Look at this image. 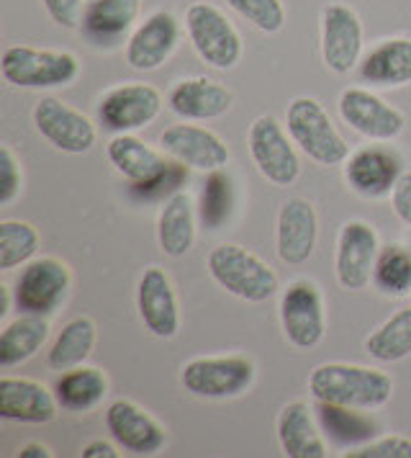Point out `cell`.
<instances>
[{
	"mask_svg": "<svg viewBox=\"0 0 411 458\" xmlns=\"http://www.w3.org/2000/svg\"><path fill=\"white\" fill-rule=\"evenodd\" d=\"M308 392L316 402L352 410H381L393 396V378L386 371L360 363H322L308 374Z\"/></svg>",
	"mask_w": 411,
	"mask_h": 458,
	"instance_id": "obj_1",
	"label": "cell"
},
{
	"mask_svg": "<svg viewBox=\"0 0 411 458\" xmlns=\"http://www.w3.org/2000/svg\"><path fill=\"white\" fill-rule=\"evenodd\" d=\"M105 155L116 173H122L139 196H172L188 178L183 163L164 160L157 149H152L134 134H116L105 147Z\"/></svg>",
	"mask_w": 411,
	"mask_h": 458,
	"instance_id": "obj_2",
	"label": "cell"
},
{
	"mask_svg": "<svg viewBox=\"0 0 411 458\" xmlns=\"http://www.w3.org/2000/svg\"><path fill=\"white\" fill-rule=\"evenodd\" d=\"M206 268L216 286L249 304H263L278 293L275 271L263 258H257L255 252L237 242H219L208 252Z\"/></svg>",
	"mask_w": 411,
	"mask_h": 458,
	"instance_id": "obj_3",
	"label": "cell"
},
{
	"mask_svg": "<svg viewBox=\"0 0 411 458\" xmlns=\"http://www.w3.org/2000/svg\"><path fill=\"white\" fill-rule=\"evenodd\" d=\"M288 134L308 160L319 165H342L349 157V145L329 119L327 108L316 98L298 96L288 104Z\"/></svg>",
	"mask_w": 411,
	"mask_h": 458,
	"instance_id": "obj_4",
	"label": "cell"
},
{
	"mask_svg": "<svg viewBox=\"0 0 411 458\" xmlns=\"http://www.w3.org/2000/svg\"><path fill=\"white\" fill-rule=\"evenodd\" d=\"M0 72L13 88H60L78 81L80 60L72 52L13 44L3 49Z\"/></svg>",
	"mask_w": 411,
	"mask_h": 458,
	"instance_id": "obj_5",
	"label": "cell"
},
{
	"mask_svg": "<svg viewBox=\"0 0 411 458\" xmlns=\"http://www.w3.org/2000/svg\"><path fill=\"white\" fill-rule=\"evenodd\" d=\"M257 369L245 355H201L188 360L180 384L198 399H234L249 392Z\"/></svg>",
	"mask_w": 411,
	"mask_h": 458,
	"instance_id": "obj_6",
	"label": "cell"
},
{
	"mask_svg": "<svg viewBox=\"0 0 411 458\" xmlns=\"http://www.w3.org/2000/svg\"><path fill=\"white\" fill-rule=\"evenodd\" d=\"M185 29L193 49L206 64L216 70H231L242 60V37L216 5L193 3L185 11Z\"/></svg>",
	"mask_w": 411,
	"mask_h": 458,
	"instance_id": "obj_7",
	"label": "cell"
},
{
	"mask_svg": "<svg viewBox=\"0 0 411 458\" xmlns=\"http://www.w3.org/2000/svg\"><path fill=\"white\" fill-rule=\"evenodd\" d=\"M249 157L273 186H290L301 175V163L290 134L275 116H257L247 131Z\"/></svg>",
	"mask_w": 411,
	"mask_h": 458,
	"instance_id": "obj_8",
	"label": "cell"
},
{
	"mask_svg": "<svg viewBox=\"0 0 411 458\" xmlns=\"http://www.w3.org/2000/svg\"><path fill=\"white\" fill-rule=\"evenodd\" d=\"M281 325L286 340L298 351L316 348L327 333L324 299L314 281L296 278L281 296Z\"/></svg>",
	"mask_w": 411,
	"mask_h": 458,
	"instance_id": "obj_9",
	"label": "cell"
},
{
	"mask_svg": "<svg viewBox=\"0 0 411 458\" xmlns=\"http://www.w3.org/2000/svg\"><path fill=\"white\" fill-rule=\"evenodd\" d=\"M70 286H72V273L64 260L37 258V260H29L26 268L21 271L13 299L21 312L49 317L60 310V304H64Z\"/></svg>",
	"mask_w": 411,
	"mask_h": 458,
	"instance_id": "obj_10",
	"label": "cell"
},
{
	"mask_svg": "<svg viewBox=\"0 0 411 458\" xmlns=\"http://www.w3.org/2000/svg\"><path fill=\"white\" fill-rule=\"evenodd\" d=\"M163 111V93L149 83H123L103 93L98 122L116 134H131L149 126Z\"/></svg>",
	"mask_w": 411,
	"mask_h": 458,
	"instance_id": "obj_11",
	"label": "cell"
},
{
	"mask_svg": "<svg viewBox=\"0 0 411 458\" xmlns=\"http://www.w3.org/2000/svg\"><path fill=\"white\" fill-rule=\"evenodd\" d=\"M378 252H381V240L368 222L355 219L342 225L337 234V252H334L337 284L345 292H363L373 281Z\"/></svg>",
	"mask_w": 411,
	"mask_h": 458,
	"instance_id": "obj_12",
	"label": "cell"
},
{
	"mask_svg": "<svg viewBox=\"0 0 411 458\" xmlns=\"http://www.w3.org/2000/svg\"><path fill=\"white\" fill-rule=\"evenodd\" d=\"M31 116L41 137L67 155H85L96 145L98 131L93 122L55 96H44L39 104L34 106Z\"/></svg>",
	"mask_w": 411,
	"mask_h": 458,
	"instance_id": "obj_13",
	"label": "cell"
},
{
	"mask_svg": "<svg viewBox=\"0 0 411 458\" xmlns=\"http://www.w3.org/2000/svg\"><path fill=\"white\" fill-rule=\"evenodd\" d=\"M363 55V21L342 3H329L322 11V57L331 72L348 75Z\"/></svg>",
	"mask_w": 411,
	"mask_h": 458,
	"instance_id": "obj_14",
	"label": "cell"
},
{
	"mask_svg": "<svg viewBox=\"0 0 411 458\" xmlns=\"http://www.w3.org/2000/svg\"><path fill=\"white\" fill-rule=\"evenodd\" d=\"M340 116L348 122L357 134L375 140V142H389L396 140L407 119L396 106L386 104L381 96L370 93L365 88H348L340 96Z\"/></svg>",
	"mask_w": 411,
	"mask_h": 458,
	"instance_id": "obj_15",
	"label": "cell"
},
{
	"mask_svg": "<svg viewBox=\"0 0 411 458\" xmlns=\"http://www.w3.org/2000/svg\"><path fill=\"white\" fill-rule=\"evenodd\" d=\"M160 147L167 157L185 167L214 173L229 163V147L211 129L196 124H172L160 134Z\"/></svg>",
	"mask_w": 411,
	"mask_h": 458,
	"instance_id": "obj_16",
	"label": "cell"
},
{
	"mask_svg": "<svg viewBox=\"0 0 411 458\" xmlns=\"http://www.w3.org/2000/svg\"><path fill=\"white\" fill-rule=\"evenodd\" d=\"M105 428L123 451L137 456H155L167 443L164 428L131 399H116L105 410Z\"/></svg>",
	"mask_w": 411,
	"mask_h": 458,
	"instance_id": "obj_17",
	"label": "cell"
},
{
	"mask_svg": "<svg viewBox=\"0 0 411 458\" xmlns=\"http://www.w3.org/2000/svg\"><path fill=\"white\" fill-rule=\"evenodd\" d=\"M401 173H404V160L390 147H363L345 160V178L349 188L363 199L390 196Z\"/></svg>",
	"mask_w": 411,
	"mask_h": 458,
	"instance_id": "obj_18",
	"label": "cell"
},
{
	"mask_svg": "<svg viewBox=\"0 0 411 458\" xmlns=\"http://www.w3.org/2000/svg\"><path fill=\"white\" fill-rule=\"evenodd\" d=\"M319 234V216L308 199L293 196L278 211L275 222V250L288 266H304L314 255Z\"/></svg>",
	"mask_w": 411,
	"mask_h": 458,
	"instance_id": "obj_19",
	"label": "cell"
},
{
	"mask_svg": "<svg viewBox=\"0 0 411 458\" xmlns=\"http://www.w3.org/2000/svg\"><path fill=\"white\" fill-rule=\"evenodd\" d=\"M137 310L142 317L144 327L155 337L170 340L180 333V307L172 289L170 276L152 266L142 273L137 286Z\"/></svg>",
	"mask_w": 411,
	"mask_h": 458,
	"instance_id": "obj_20",
	"label": "cell"
},
{
	"mask_svg": "<svg viewBox=\"0 0 411 458\" xmlns=\"http://www.w3.org/2000/svg\"><path fill=\"white\" fill-rule=\"evenodd\" d=\"M180 39V23L170 11H155L144 19L126 42V63L134 70H157L163 67Z\"/></svg>",
	"mask_w": 411,
	"mask_h": 458,
	"instance_id": "obj_21",
	"label": "cell"
},
{
	"mask_svg": "<svg viewBox=\"0 0 411 458\" xmlns=\"http://www.w3.org/2000/svg\"><path fill=\"white\" fill-rule=\"evenodd\" d=\"M60 402L41 381L23 376L0 378V417L26 425H46L57 417Z\"/></svg>",
	"mask_w": 411,
	"mask_h": 458,
	"instance_id": "obj_22",
	"label": "cell"
},
{
	"mask_svg": "<svg viewBox=\"0 0 411 458\" xmlns=\"http://www.w3.org/2000/svg\"><path fill=\"white\" fill-rule=\"evenodd\" d=\"M167 104L172 114L188 122H211L224 116L234 104V96L226 85L216 83L211 78H188L172 85Z\"/></svg>",
	"mask_w": 411,
	"mask_h": 458,
	"instance_id": "obj_23",
	"label": "cell"
},
{
	"mask_svg": "<svg viewBox=\"0 0 411 458\" xmlns=\"http://www.w3.org/2000/svg\"><path fill=\"white\" fill-rule=\"evenodd\" d=\"M142 0H85L80 31L88 42L116 44L139 19Z\"/></svg>",
	"mask_w": 411,
	"mask_h": 458,
	"instance_id": "obj_24",
	"label": "cell"
},
{
	"mask_svg": "<svg viewBox=\"0 0 411 458\" xmlns=\"http://www.w3.org/2000/svg\"><path fill=\"white\" fill-rule=\"evenodd\" d=\"M278 440L290 458H327V443L319 433L306 402H290L278 415Z\"/></svg>",
	"mask_w": 411,
	"mask_h": 458,
	"instance_id": "obj_25",
	"label": "cell"
},
{
	"mask_svg": "<svg viewBox=\"0 0 411 458\" xmlns=\"http://www.w3.org/2000/svg\"><path fill=\"white\" fill-rule=\"evenodd\" d=\"M157 242L160 250L170 258H183L196 242V204L193 199L178 191L160 208L157 216Z\"/></svg>",
	"mask_w": 411,
	"mask_h": 458,
	"instance_id": "obj_26",
	"label": "cell"
},
{
	"mask_svg": "<svg viewBox=\"0 0 411 458\" xmlns=\"http://www.w3.org/2000/svg\"><path fill=\"white\" fill-rule=\"evenodd\" d=\"M360 78L381 88H401L411 83V39L396 37L370 49L360 63Z\"/></svg>",
	"mask_w": 411,
	"mask_h": 458,
	"instance_id": "obj_27",
	"label": "cell"
},
{
	"mask_svg": "<svg viewBox=\"0 0 411 458\" xmlns=\"http://www.w3.org/2000/svg\"><path fill=\"white\" fill-rule=\"evenodd\" d=\"M49 337V322L41 314H21L0 333V366L13 369L39 353Z\"/></svg>",
	"mask_w": 411,
	"mask_h": 458,
	"instance_id": "obj_28",
	"label": "cell"
},
{
	"mask_svg": "<svg viewBox=\"0 0 411 458\" xmlns=\"http://www.w3.org/2000/svg\"><path fill=\"white\" fill-rule=\"evenodd\" d=\"M62 410L67 412H90L108 396V378L96 366H75L64 371L55 386Z\"/></svg>",
	"mask_w": 411,
	"mask_h": 458,
	"instance_id": "obj_29",
	"label": "cell"
},
{
	"mask_svg": "<svg viewBox=\"0 0 411 458\" xmlns=\"http://www.w3.org/2000/svg\"><path fill=\"white\" fill-rule=\"evenodd\" d=\"M96 340H98V327L90 317L82 314V317L70 319L49 348V355H46L49 369L52 371H70L75 366H82L93 353Z\"/></svg>",
	"mask_w": 411,
	"mask_h": 458,
	"instance_id": "obj_30",
	"label": "cell"
},
{
	"mask_svg": "<svg viewBox=\"0 0 411 458\" xmlns=\"http://www.w3.org/2000/svg\"><path fill=\"white\" fill-rule=\"evenodd\" d=\"M365 351L378 363H396L411 355V307L390 314L365 337Z\"/></svg>",
	"mask_w": 411,
	"mask_h": 458,
	"instance_id": "obj_31",
	"label": "cell"
},
{
	"mask_svg": "<svg viewBox=\"0 0 411 458\" xmlns=\"http://www.w3.org/2000/svg\"><path fill=\"white\" fill-rule=\"evenodd\" d=\"M319 412V422L324 428L334 443L340 445H357V443H368L375 425L370 422L368 417H363V410H352V407H340V404H329V402H319L316 407Z\"/></svg>",
	"mask_w": 411,
	"mask_h": 458,
	"instance_id": "obj_32",
	"label": "cell"
},
{
	"mask_svg": "<svg viewBox=\"0 0 411 458\" xmlns=\"http://www.w3.org/2000/svg\"><path fill=\"white\" fill-rule=\"evenodd\" d=\"M373 284L378 292L393 299L411 296V250L407 245L381 248L373 271Z\"/></svg>",
	"mask_w": 411,
	"mask_h": 458,
	"instance_id": "obj_33",
	"label": "cell"
},
{
	"mask_svg": "<svg viewBox=\"0 0 411 458\" xmlns=\"http://www.w3.org/2000/svg\"><path fill=\"white\" fill-rule=\"evenodd\" d=\"M41 234L34 225L21 219L0 222V271H11L29 263L39 252Z\"/></svg>",
	"mask_w": 411,
	"mask_h": 458,
	"instance_id": "obj_34",
	"label": "cell"
},
{
	"mask_svg": "<svg viewBox=\"0 0 411 458\" xmlns=\"http://www.w3.org/2000/svg\"><path fill=\"white\" fill-rule=\"evenodd\" d=\"M234 204L231 193V181L222 170H214L206 181L204 193H201V219L208 229H219L229 219V211Z\"/></svg>",
	"mask_w": 411,
	"mask_h": 458,
	"instance_id": "obj_35",
	"label": "cell"
},
{
	"mask_svg": "<svg viewBox=\"0 0 411 458\" xmlns=\"http://www.w3.org/2000/svg\"><path fill=\"white\" fill-rule=\"evenodd\" d=\"M231 11L257 26L265 34H278L286 26V5L283 0H226Z\"/></svg>",
	"mask_w": 411,
	"mask_h": 458,
	"instance_id": "obj_36",
	"label": "cell"
},
{
	"mask_svg": "<svg viewBox=\"0 0 411 458\" xmlns=\"http://www.w3.org/2000/svg\"><path fill=\"white\" fill-rule=\"evenodd\" d=\"M23 173L16 152L8 145L0 147V207H11L21 193Z\"/></svg>",
	"mask_w": 411,
	"mask_h": 458,
	"instance_id": "obj_37",
	"label": "cell"
},
{
	"mask_svg": "<svg viewBox=\"0 0 411 458\" xmlns=\"http://www.w3.org/2000/svg\"><path fill=\"white\" fill-rule=\"evenodd\" d=\"M348 458H411V440L404 436H386L368 440L349 451Z\"/></svg>",
	"mask_w": 411,
	"mask_h": 458,
	"instance_id": "obj_38",
	"label": "cell"
},
{
	"mask_svg": "<svg viewBox=\"0 0 411 458\" xmlns=\"http://www.w3.org/2000/svg\"><path fill=\"white\" fill-rule=\"evenodd\" d=\"M44 8L62 29H80L85 0H44Z\"/></svg>",
	"mask_w": 411,
	"mask_h": 458,
	"instance_id": "obj_39",
	"label": "cell"
},
{
	"mask_svg": "<svg viewBox=\"0 0 411 458\" xmlns=\"http://www.w3.org/2000/svg\"><path fill=\"white\" fill-rule=\"evenodd\" d=\"M390 207L401 225L411 227V170H404L390 191Z\"/></svg>",
	"mask_w": 411,
	"mask_h": 458,
	"instance_id": "obj_40",
	"label": "cell"
},
{
	"mask_svg": "<svg viewBox=\"0 0 411 458\" xmlns=\"http://www.w3.org/2000/svg\"><path fill=\"white\" fill-rule=\"evenodd\" d=\"M122 454L111 445V443H105V440H93V443H88L85 448H82V458H119Z\"/></svg>",
	"mask_w": 411,
	"mask_h": 458,
	"instance_id": "obj_41",
	"label": "cell"
},
{
	"mask_svg": "<svg viewBox=\"0 0 411 458\" xmlns=\"http://www.w3.org/2000/svg\"><path fill=\"white\" fill-rule=\"evenodd\" d=\"M16 456L19 458H52L55 454H52V448H49V445H44V443H26V445L21 448Z\"/></svg>",
	"mask_w": 411,
	"mask_h": 458,
	"instance_id": "obj_42",
	"label": "cell"
}]
</instances>
